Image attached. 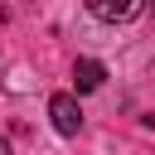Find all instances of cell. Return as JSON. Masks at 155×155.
Listing matches in <instances>:
<instances>
[{
    "label": "cell",
    "mask_w": 155,
    "mask_h": 155,
    "mask_svg": "<svg viewBox=\"0 0 155 155\" xmlns=\"http://www.w3.org/2000/svg\"><path fill=\"white\" fill-rule=\"evenodd\" d=\"M48 116H53V131L58 136H78L82 131V111H78V97L73 92H53L48 97Z\"/></svg>",
    "instance_id": "6da1fadb"
},
{
    "label": "cell",
    "mask_w": 155,
    "mask_h": 155,
    "mask_svg": "<svg viewBox=\"0 0 155 155\" xmlns=\"http://www.w3.org/2000/svg\"><path fill=\"white\" fill-rule=\"evenodd\" d=\"M87 10L97 19H107V24H126V19H136L145 10V0H87Z\"/></svg>",
    "instance_id": "7a4b0ae2"
},
{
    "label": "cell",
    "mask_w": 155,
    "mask_h": 155,
    "mask_svg": "<svg viewBox=\"0 0 155 155\" xmlns=\"http://www.w3.org/2000/svg\"><path fill=\"white\" fill-rule=\"evenodd\" d=\"M102 78H107V68H102L97 58H78V63H73V82H78V92H97Z\"/></svg>",
    "instance_id": "3957f363"
},
{
    "label": "cell",
    "mask_w": 155,
    "mask_h": 155,
    "mask_svg": "<svg viewBox=\"0 0 155 155\" xmlns=\"http://www.w3.org/2000/svg\"><path fill=\"white\" fill-rule=\"evenodd\" d=\"M0 155H10V140H5V136H0Z\"/></svg>",
    "instance_id": "277c9868"
}]
</instances>
